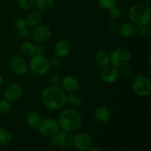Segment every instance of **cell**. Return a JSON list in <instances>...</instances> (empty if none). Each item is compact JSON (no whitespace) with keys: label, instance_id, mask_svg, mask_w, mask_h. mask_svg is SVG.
Returning a JSON list of instances; mask_svg holds the SVG:
<instances>
[{"label":"cell","instance_id":"obj_1","mask_svg":"<svg viewBox=\"0 0 151 151\" xmlns=\"http://www.w3.org/2000/svg\"><path fill=\"white\" fill-rule=\"evenodd\" d=\"M41 98L46 109L51 111L59 110L66 105V93L60 86L50 85L43 90Z\"/></svg>","mask_w":151,"mask_h":151},{"label":"cell","instance_id":"obj_2","mask_svg":"<svg viewBox=\"0 0 151 151\" xmlns=\"http://www.w3.org/2000/svg\"><path fill=\"white\" fill-rule=\"evenodd\" d=\"M60 129L74 132L79 129L83 123V118L81 113L72 108L63 109L58 118Z\"/></svg>","mask_w":151,"mask_h":151},{"label":"cell","instance_id":"obj_3","mask_svg":"<svg viewBox=\"0 0 151 151\" xmlns=\"http://www.w3.org/2000/svg\"><path fill=\"white\" fill-rule=\"evenodd\" d=\"M130 22L137 26L147 25L150 23L151 10L150 7L144 3H135L130 7L128 11Z\"/></svg>","mask_w":151,"mask_h":151},{"label":"cell","instance_id":"obj_4","mask_svg":"<svg viewBox=\"0 0 151 151\" xmlns=\"http://www.w3.org/2000/svg\"><path fill=\"white\" fill-rule=\"evenodd\" d=\"M29 69L33 74L37 75H44L50 70V61L44 55H34L28 63Z\"/></svg>","mask_w":151,"mask_h":151},{"label":"cell","instance_id":"obj_5","mask_svg":"<svg viewBox=\"0 0 151 151\" xmlns=\"http://www.w3.org/2000/svg\"><path fill=\"white\" fill-rule=\"evenodd\" d=\"M131 88L139 97H147L151 93V81L150 78L143 75H138L134 78Z\"/></svg>","mask_w":151,"mask_h":151},{"label":"cell","instance_id":"obj_6","mask_svg":"<svg viewBox=\"0 0 151 151\" xmlns=\"http://www.w3.org/2000/svg\"><path fill=\"white\" fill-rule=\"evenodd\" d=\"M132 58L131 51L126 47H117L110 53L111 64L120 68L130 63Z\"/></svg>","mask_w":151,"mask_h":151},{"label":"cell","instance_id":"obj_7","mask_svg":"<svg viewBox=\"0 0 151 151\" xmlns=\"http://www.w3.org/2000/svg\"><path fill=\"white\" fill-rule=\"evenodd\" d=\"M74 135L72 132L60 129L56 134L50 137V144L55 147L69 148L73 143Z\"/></svg>","mask_w":151,"mask_h":151},{"label":"cell","instance_id":"obj_8","mask_svg":"<svg viewBox=\"0 0 151 151\" xmlns=\"http://www.w3.org/2000/svg\"><path fill=\"white\" fill-rule=\"evenodd\" d=\"M38 130L41 135L50 137L60 130L57 119L53 117H46L41 119Z\"/></svg>","mask_w":151,"mask_h":151},{"label":"cell","instance_id":"obj_9","mask_svg":"<svg viewBox=\"0 0 151 151\" xmlns=\"http://www.w3.org/2000/svg\"><path fill=\"white\" fill-rule=\"evenodd\" d=\"M51 36V29L44 24H38L34 27L31 32V38L37 43L46 42L50 39Z\"/></svg>","mask_w":151,"mask_h":151},{"label":"cell","instance_id":"obj_10","mask_svg":"<svg viewBox=\"0 0 151 151\" xmlns=\"http://www.w3.org/2000/svg\"><path fill=\"white\" fill-rule=\"evenodd\" d=\"M72 145L80 151H86L92 145V140L86 133H78L74 136Z\"/></svg>","mask_w":151,"mask_h":151},{"label":"cell","instance_id":"obj_11","mask_svg":"<svg viewBox=\"0 0 151 151\" xmlns=\"http://www.w3.org/2000/svg\"><path fill=\"white\" fill-rule=\"evenodd\" d=\"M119 75L120 74H119V68L112 64H109L103 68L100 77L102 81L105 83L112 84L117 81Z\"/></svg>","mask_w":151,"mask_h":151},{"label":"cell","instance_id":"obj_12","mask_svg":"<svg viewBox=\"0 0 151 151\" xmlns=\"http://www.w3.org/2000/svg\"><path fill=\"white\" fill-rule=\"evenodd\" d=\"M12 71L17 75H24L29 71L28 63L21 56H13L10 61Z\"/></svg>","mask_w":151,"mask_h":151},{"label":"cell","instance_id":"obj_13","mask_svg":"<svg viewBox=\"0 0 151 151\" xmlns=\"http://www.w3.org/2000/svg\"><path fill=\"white\" fill-rule=\"evenodd\" d=\"M22 96V88L19 84L12 83L5 87L3 92L4 99L10 103L18 101Z\"/></svg>","mask_w":151,"mask_h":151},{"label":"cell","instance_id":"obj_14","mask_svg":"<svg viewBox=\"0 0 151 151\" xmlns=\"http://www.w3.org/2000/svg\"><path fill=\"white\" fill-rule=\"evenodd\" d=\"M60 86L66 93L76 92L80 88V83L73 75H66L61 78Z\"/></svg>","mask_w":151,"mask_h":151},{"label":"cell","instance_id":"obj_15","mask_svg":"<svg viewBox=\"0 0 151 151\" xmlns=\"http://www.w3.org/2000/svg\"><path fill=\"white\" fill-rule=\"evenodd\" d=\"M71 50V45L69 41L66 40L58 41L53 47L55 56L60 58H63L69 55Z\"/></svg>","mask_w":151,"mask_h":151},{"label":"cell","instance_id":"obj_16","mask_svg":"<svg viewBox=\"0 0 151 151\" xmlns=\"http://www.w3.org/2000/svg\"><path fill=\"white\" fill-rule=\"evenodd\" d=\"M110 119V110L106 106H99L94 111V119L100 125L108 123Z\"/></svg>","mask_w":151,"mask_h":151},{"label":"cell","instance_id":"obj_17","mask_svg":"<svg viewBox=\"0 0 151 151\" xmlns=\"http://www.w3.org/2000/svg\"><path fill=\"white\" fill-rule=\"evenodd\" d=\"M137 25L131 22H127L119 26V33L125 38H131L135 36L137 33Z\"/></svg>","mask_w":151,"mask_h":151},{"label":"cell","instance_id":"obj_18","mask_svg":"<svg viewBox=\"0 0 151 151\" xmlns=\"http://www.w3.org/2000/svg\"><path fill=\"white\" fill-rule=\"evenodd\" d=\"M41 114L38 111L35 110H31L27 114L26 122L28 126L31 128H38L40 122L41 121Z\"/></svg>","mask_w":151,"mask_h":151},{"label":"cell","instance_id":"obj_19","mask_svg":"<svg viewBox=\"0 0 151 151\" xmlns=\"http://www.w3.org/2000/svg\"><path fill=\"white\" fill-rule=\"evenodd\" d=\"M24 19L26 21L27 26L34 27L40 24L41 20H42V14H41V12L38 11V10H33L28 13L27 16Z\"/></svg>","mask_w":151,"mask_h":151},{"label":"cell","instance_id":"obj_20","mask_svg":"<svg viewBox=\"0 0 151 151\" xmlns=\"http://www.w3.org/2000/svg\"><path fill=\"white\" fill-rule=\"evenodd\" d=\"M94 60L97 66L101 68L105 67V66L111 64L110 54L104 50H100L95 54Z\"/></svg>","mask_w":151,"mask_h":151},{"label":"cell","instance_id":"obj_21","mask_svg":"<svg viewBox=\"0 0 151 151\" xmlns=\"http://www.w3.org/2000/svg\"><path fill=\"white\" fill-rule=\"evenodd\" d=\"M82 103V97L76 92L69 93L68 94H66V104H67L70 108L75 109V108L79 107L80 106H81Z\"/></svg>","mask_w":151,"mask_h":151},{"label":"cell","instance_id":"obj_22","mask_svg":"<svg viewBox=\"0 0 151 151\" xmlns=\"http://www.w3.org/2000/svg\"><path fill=\"white\" fill-rule=\"evenodd\" d=\"M34 5L40 12H47L54 7V0H35Z\"/></svg>","mask_w":151,"mask_h":151},{"label":"cell","instance_id":"obj_23","mask_svg":"<svg viewBox=\"0 0 151 151\" xmlns=\"http://www.w3.org/2000/svg\"><path fill=\"white\" fill-rule=\"evenodd\" d=\"M20 50L24 55L32 57L35 55V44L29 41H24L20 44Z\"/></svg>","mask_w":151,"mask_h":151},{"label":"cell","instance_id":"obj_24","mask_svg":"<svg viewBox=\"0 0 151 151\" xmlns=\"http://www.w3.org/2000/svg\"><path fill=\"white\" fill-rule=\"evenodd\" d=\"M12 135L6 128L0 126V145H8L12 142Z\"/></svg>","mask_w":151,"mask_h":151},{"label":"cell","instance_id":"obj_25","mask_svg":"<svg viewBox=\"0 0 151 151\" xmlns=\"http://www.w3.org/2000/svg\"><path fill=\"white\" fill-rule=\"evenodd\" d=\"M108 16L111 21H117L122 16V10L117 6H114L108 10Z\"/></svg>","mask_w":151,"mask_h":151},{"label":"cell","instance_id":"obj_26","mask_svg":"<svg viewBox=\"0 0 151 151\" xmlns=\"http://www.w3.org/2000/svg\"><path fill=\"white\" fill-rule=\"evenodd\" d=\"M117 1L118 0H97V3L100 7L103 10H108L111 7L116 5Z\"/></svg>","mask_w":151,"mask_h":151},{"label":"cell","instance_id":"obj_27","mask_svg":"<svg viewBox=\"0 0 151 151\" xmlns=\"http://www.w3.org/2000/svg\"><path fill=\"white\" fill-rule=\"evenodd\" d=\"M11 110V103L6 100L5 99L0 100V114H6Z\"/></svg>","mask_w":151,"mask_h":151},{"label":"cell","instance_id":"obj_28","mask_svg":"<svg viewBox=\"0 0 151 151\" xmlns=\"http://www.w3.org/2000/svg\"><path fill=\"white\" fill-rule=\"evenodd\" d=\"M13 26L14 27L15 29L16 30H20V29H23V28L27 27V23L25 19L24 18H19V19H16V20L13 22Z\"/></svg>","mask_w":151,"mask_h":151},{"label":"cell","instance_id":"obj_29","mask_svg":"<svg viewBox=\"0 0 151 151\" xmlns=\"http://www.w3.org/2000/svg\"><path fill=\"white\" fill-rule=\"evenodd\" d=\"M35 0H19V7L23 10H27L34 5Z\"/></svg>","mask_w":151,"mask_h":151},{"label":"cell","instance_id":"obj_30","mask_svg":"<svg viewBox=\"0 0 151 151\" xmlns=\"http://www.w3.org/2000/svg\"><path fill=\"white\" fill-rule=\"evenodd\" d=\"M139 25L137 27V33L136 35H139L140 37H144L147 35V34L150 32L149 31V28L147 25Z\"/></svg>","mask_w":151,"mask_h":151},{"label":"cell","instance_id":"obj_31","mask_svg":"<svg viewBox=\"0 0 151 151\" xmlns=\"http://www.w3.org/2000/svg\"><path fill=\"white\" fill-rule=\"evenodd\" d=\"M49 61H50V68L53 69H58L61 66V58H60L54 56L50 60H49Z\"/></svg>","mask_w":151,"mask_h":151},{"label":"cell","instance_id":"obj_32","mask_svg":"<svg viewBox=\"0 0 151 151\" xmlns=\"http://www.w3.org/2000/svg\"><path fill=\"white\" fill-rule=\"evenodd\" d=\"M119 74H122L123 75H130L134 72V68L131 65H130V63H128V64L120 67V69H119Z\"/></svg>","mask_w":151,"mask_h":151},{"label":"cell","instance_id":"obj_33","mask_svg":"<svg viewBox=\"0 0 151 151\" xmlns=\"http://www.w3.org/2000/svg\"><path fill=\"white\" fill-rule=\"evenodd\" d=\"M49 81H50V84L52 86H60V81H61V78L58 74H52L50 77H49Z\"/></svg>","mask_w":151,"mask_h":151},{"label":"cell","instance_id":"obj_34","mask_svg":"<svg viewBox=\"0 0 151 151\" xmlns=\"http://www.w3.org/2000/svg\"><path fill=\"white\" fill-rule=\"evenodd\" d=\"M107 28L109 29V31L115 33V32H119V25L118 24L116 21H111V22H109V24L107 25Z\"/></svg>","mask_w":151,"mask_h":151},{"label":"cell","instance_id":"obj_35","mask_svg":"<svg viewBox=\"0 0 151 151\" xmlns=\"http://www.w3.org/2000/svg\"><path fill=\"white\" fill-rule=\"evenodd\" d=\"M18 35L20 38H23V39H27L31 37V32L29 29L25 27L20 29V30H18Z\"/></svg>","mask_w":151,"mask_h":151},{"label":"cell","instance_id":"obj_36","mask_svg":"<svg viewBox=\"0 0 151 151\" xmlns=\"http://www.w3.org/2000/svg\"><path fill=\"white\" fill-rule=\"evenodd\" d=\"M44 51H45V47L42 43H38V44L35 45V55H44Z\"/></svg>","mask_w":151,"mask_h":151},{"label":"cell","instance_id":"obj_37","mask_svg":"<svg viewBox=\"0 0 151 151\" xmlns=\"http://www.w3.org/2000/svg\"><path fill=\"white\" fill-rule=\"evenodd\" d=\"M88 150H89V151H103V149H102L100 147H99V146H92V145H91V147H90Z\"/></svg>","mask_w":151,"mask_h":151},{"label":"cell","instance_id":"obj_38","mask_svg":"<svg viewBox=\"0 0 151 151\" xmlns=\"http://www.w3.org/2000/svg\"><path fill=\"white\" fill-rule=\"evenodd\" d=\"M3 83H4V79H3V77L0 75V87L2 86Z\"/></svg>","mask_w":151,"mask_h":151}]
</instances>
